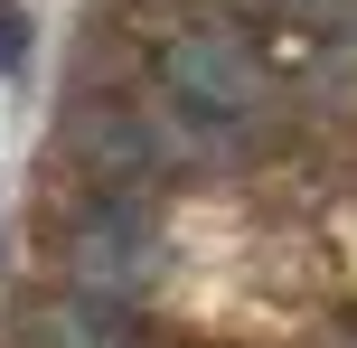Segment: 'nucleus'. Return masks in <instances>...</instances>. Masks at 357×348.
Segmentation results:
<instances>
[{"label": "nucleus", "instance_id": "f257e3e1", "mask_svg": "<svg viewBox=\"0 0 357 348\" xmlns=\"http://www.w3.org/2000/svg\"><path fill=\"white\" fill-rule=\"evenodd\" d=\"M142 264H151V226L132 217V207H104V217L75 236V282H85V292H132Z\"/></svg>", "mask_w": 357, "mask_h": 348}, {"label": "nucleus", "instance_id": "f03ea898", "mask_svg": "<svg viewBox=\"0 0 357 348\" xmlns=\"http://www.w3.org/2000/svg\"><path fill=\"white\" fill-rule=\"evenodd\" d=\"M178 85L197 104H245V75H235V47H178Z\"/></svg>", "mask_w": 357, "mask_h": 348}, {"label": "nucleus", "instance_id": "7ed1b4c3", "mask_svg": "<svg viewBox=\"0 0 357 348\" xmlns=\"http://www.w3.org/2000/svg\"><path fill=\"white\" fill-rule=\"evenodd\" d=\"M38 348H113V330L94 311H47L38 320Z\"/></svg>", "mask_w": 357, "mask_h": 348}]
</instances>
